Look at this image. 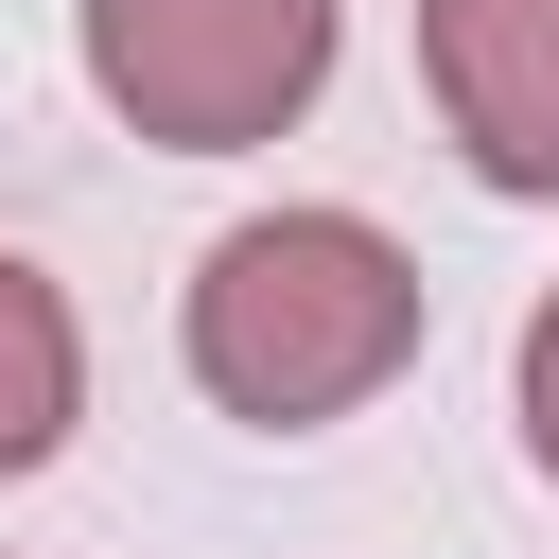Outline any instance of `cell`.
Listing matches in <instances>:
<instances>
[{
    "label": "cell",
    "instance_id": "6da1fadb",
    "mask_svg": "<svg viewBox=\"0 0 559 559\" xmlns=\"http://www.w3.org/2000/svg\"><path fill=\"white\" fill-rule=\"evenodd\" d=\"M419 314L437 297L367 210H245V227H210V262L175 297V349L245 437H332L419 367Z\"/></svg>",
    "mask_w": 559,
    "mask_h": 559
},
{
    "label": "cell",
    "instance_id": "3957f363",
    "mask_svg": "<svg viewBox=\"0 0 559 559\" xmlns=\"http://www.w3.org/2000/svg\"><path fill=\"white\" fill-rule=\"evenodd\" d=\"M419 87L489 192L559 210V0H419Z\"/></svg>",
    "mask_w": 559,
    "mask_h": 559
},
{
    "label": "cell",
    "instance_id": "7a4b0ae2",
    "mask_svg": "<svg viewBox=\"0 0 559 559\" xmlns=\"http://www.w3.org/2000/svg\"><path fill=\"white\" fill-rule=\"evenodd\" d=\"M332 35H349V0H70L105 122L157 157H262L280 122H314Z\"/></svg>",
    "mask_w": 559,
    "mask_h": 559
},
{
    "label": "cell",
    "instance_id": "277c9868",
    "mask_svg": "<svg viewBox=\"0 0 559 559\" xmlns=\"http://www.w3.org/2000/svg\"><path fill=\"white\" fill-rule=\"evenodd\" d=\"M70 419H87V314H70V280L35 245H0V489L52 472Z\"/></svg>",
    "mask_w": 559,
    "mask_h": 559
},
{
    "label": "cell",
    "instance_id": "5b68a950",
    "mask_svg": "<svg viewBox=\"0 0 559 559\" xmlns=\"http://www.w3.org/2000/svg\"><path fill=\"white\" fill-rule=\"evenodd\" d=\"M507 402H524V454H542V489H559V280H542V314H524V349H507Z\"/></svg>",
    "mask_w": 559,
    "mask_h": 559
}]
</instances>
